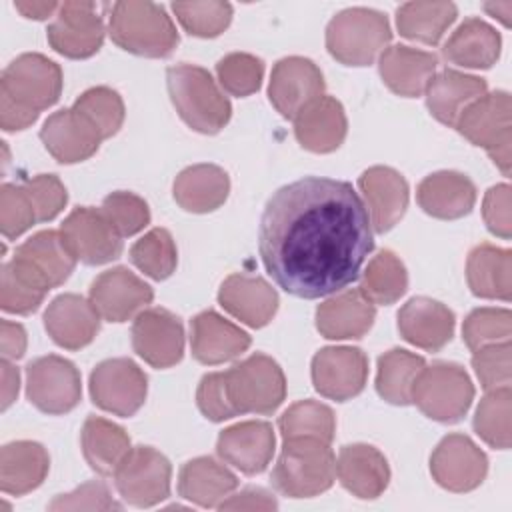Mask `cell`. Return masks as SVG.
<instances>
[{
	"mask_svg": "<svg viewBox=\"0 0 512 512\" xmlns=\"http://www.w3.org/2000/svg\"><path fill=\"white\" fill-rule=\"evenodd\" d=\"M372 248L368 210L344 180L308 176L282 186L260 220L262 262L298 298H322L352 284Z\"/></svg>",
	"mask_w": 512,
	"mask_h": 512,
	"instance_id": "6da1fadb",
	"label": "cell"
},
{
	"mask_svg": "<svg viewBox=\"0 0 512 512\" xmlns=\"http://www.w3.org/2000/svg\"><path fill=\"white\" fill-rule=\"evenodd\" d=\"M62 70L42 54H22L0 78V126L6 132L24 130L38 114L58 102Z\"/></svg>",
	"mask_w": 512,
	"mask_h": 512,
	"instance_id": "7a4b0ae2",
	"label": "cell"
},
{
	"mask_svg": "<svg viewBox=\"0 0 512 512\" xmlns=\"http://www.w3.org/2000/svg\"><path fill=\"white\" fill-rule=\"evenodd\" d=\"M166 82L172 104L192 130L216 134L228 124L232 106L208 70L194 64H176L168 68Z\"/></svg>",
	"mask_w": 512,
	"mask_h": 512,
	"instance_id": "3957f363",
	"label": "cell"
},
{
	"mask_svg": "<svg viewBox=\"0 0 512 512\" xmlns=\"http://www.w3.org/2000/svg\"><path fill=\"white\" fill-rule=\"evenodd\" d=\"M336 478V458L328 442L318 438L284 440L272 482L284 496L310 498L326 492Z\"/></svg>",
	"mask_w": 512,
	"mask_h": 512,
	"instance_id": "277c9868",
	"label": "cell"
},
{
	"mask_svg": "<svg viewBox=\"0 0 512 512\" xmlns=\"http://www.w3.org/2000/svg\"><path fill=\"white\" fill-rule=\"evenodd\" d=\"M110 36L126 52L164 58L178 44L172 18L154 2H116L110 12Z\"/></svg>",
	"mask_w": 512,
	"mask_h": 512,
	"instance_id": "5b68a950",
	"label": "cell"
},
{
	"mask_svg": "<svg viewBox=\"0 0 512 512\" xmlns=\"http://www.w3.org/2000/svg\"><path fill=\"white\" fill-rule=\"evenodd\" d=\"M392 32L388 18L370 8H348L326 28L328 52L346 66H368L386 48Z\"/></svg>",
	"mask_w": 512,
	"mask_h": 512,
	"instance_id": "8992f818",
	"label": "cell"
},
{
	"mask_svg": "<svg viewBox=\"0 0 512 512\" xmlns=\"http://www.w3.org/2000/svg\"><path fill=\"white\" fill-rule=\"evenodd\" d=\"M224 374L228 402L234 414H272L286 396L282 368L266 354H252Z\"/></svg>",
	"mask_w": 512,
	"mask_h": 512,
	"instance_id": "52a82bcc",
	"label": "cell"
},
{
	"mask_svg": "<svg viewBox=\"0 0 512 512\" xmlns=\"http://www.w3.org/2000/svg\"><path fill=\"white\" fill-rule=\"evenodd\" d=\"M454 126L466 140L482 146L506 176L510 174L512 128L508 92L498 90L480 96L462 110Z\"/></svg>",
	"mask_w": 512,
	"mask_h": 512,
	"instance_id": "ba28073f",
	"label": "cell"
},
{
	"mask_svg": "<svg viewBox=\"0 0 512 512\" xmlns=\"http://www.w3.org/2000/svg\"><path fill=\"white\" fill-rule=\"evenodd\" d=\"M472 398L474 386L466 370L452 362L424 366L412 390V402L438 422H458L468 412Z\"/></svg>",
	"mask_w": 512,
	"mask_h": 512,
	"instance_id": "9c48e42d",
	"label": "cell"
},
{
	"mask_svg": "<svg viewBox=\"0 0 512 512\" xmlns=\"http://www.w3.org/2000/svg\"><path fill=\"white\" fill-rule=\"evenodd\" d=\"M172 466L164 454L150 446L130 448L114 472L120 496L140 508L154 506L170 494Z\"/></svg>",
	"mask_w": 512,
	"mask_h": 512,
	"instance_id": "30bf717a",
	"label": "cell"
},
{
	"mask_svg": "<svg viewBox=\"0 0 512 512\" xmlns=\"http://www.w3.org/2000/svg\"><path fill=\"white\" fill-rule=\"evenodd\" d=\"M26 394L38 410L66 414L80 402V372L62 356H42L26 368Z\"/></svg>",
	"mask_w": 512,
	"mask_h": 512,
	"instance_id": "8fae6325",
	"label": "cell"
},
{
	"mask_svg": "<svg viewBox=\"0 0 512 512\" xmlns=\"http://www.w3.org/2000/svg\"><path fill=\"white\" fill-rule=\"evenodd\" d=\"M146 390V374L128 358L104 360L90 374L94 404L116 416H132L144 404Z\"/></svg>",
	"mask_w": 512,
	"mask_h": 512,
	"instance_id": "7c38bea8",
	"label": "cell"
},
{
	"mask_svg": "<svg viewBox=\"0 0 512 512\" xmlns=\"http://www.w3.org/2000/svg\"><path fill=\"white\" fill-rule=\"evenodd\" d=\"M60 234L76 260L84 264H106L122 252V234L114 228L102 208L96 210L84 206L72 210L62 222Z\"/></svg>",
	"mask_w": 512,
	"mask_h": 512,
	"instance_id": "4fadbf2b",
	"label": "cell"
},
{
	"mask_svg": "<svg viewBox=\"0 0 512 512\" xmlns=\"http://www.w3.org/2000/svg\"><path fill=\"white\" fill-rule=\"evenodd\" d=\"M104 40V24L94 2L60 4L54 22L48 26L50 46L66 58H88Z\"/></svg>",
	"mask_w": 512,
	"mask_h": 512,
	"instance_id": "5bb4252c",
	"label": "cell"
},
{
	"mask_svg": "<svg viewBox=\"0 0 512 512\" xmlns=\"http://www.w3.org/2000/svg\"><path fill=\"white\" fill-rule=\"evenodd\" d=\"M368 378V358L360 348H322L312 360L314 388L336 402L350 400L364 390Z\"/></svg>",
	"mask_w": 512,
	"mask_h": 512,
	"instance_id": "9a60e30c",
	"label": "cell"
},
{
	"mask_svg": "<svg viewBox=\"0 0 512 512\" xmlns=\"http://www.w3.org/2000/svg\"><path fill=\"white\" fill-rule=\"evenodd\" d=\"M322 92L324 76L312 60L290 56L274 64L268 96L284 118H296L306 106L318 100Z\"/></svg>",
	"mask_w": 512,
	"mask_h": 512,
	"instance_id": "2e32d148",
	"label": "cell"
},
{
	"mask_svg": "<svg viewBox=\"0 0 512 512\" xmlns=\"http://www.w3.org/2000/svg\"><path fill=\"white\" fill-rule=\"evenodd\" d=\"M134 352L154 368H170L182 360L184 328L178 316L164 308L142 310L132 326Z\"/></svg>",
	"mask_w": 512,
	"mask_h": 512,
	"instance_id": "e0dca14e",
	"label": "cell"
},
{
	"mask_svg": "<svg viewBox=\"0 0 512 512\" xmlns=\"http://www.w3.org/2000/svg\"><path fill=\"white\" fill-rule=\"evenodd\" d=\"M434 480L452 492H468L482 484L488 472L486 454L464 434H448L430 458Z\"/></svg>",
	"mask_w": 512,
	"mask_h": 512,
	"instance_id": "ac0fdd59",
	"label": "cell"
},
{
	"mask_svg": "<svg viewBox=\"0 0 512 512\" xmlns=\"http://www.w3.org/2000/svg\"><path fill=\"white\" fill-rule=\"evenodd\" d=\"M152 288L128 268L102 272L90 288V302L110 322H124L152 302Z\"/></svg>",
	"mask_w": 512,
	"mask_h": 512,
	"instance_id": "d6986e66",
	"label": "cell"
},
{
	"mask_svg": "<svg viewBox=\"0 0 512 512\" xmlns=\"http://www.w3.org/2000/svg\"><path fill=\"white\" fill-rule=\"evenodd\" d=\"M46 150L62 164H74L90 158L104 140L94 124L74 106L48 116L40 130Z\"/></svg>",
	"mask_w": 512,
	"mask_h": 512,
	"instance_id": "ffe728a7",
	"label": "cell"
},
{
	"mask_svg": "<svg viewBox=\"0 0 512 512\" xmlns=\"http://www.w3.org/2000/svg\"><path fill=\"white\" fill-rule=\"evenodd\" d=\"M44 326L58 346L80 350L98 334L100 314L86 298L78 294H60L48 304Z\"/></svg>",
	"mask_w": 512,
	"mask_h": 512,
	"instance_id": "44dd1931",
	"label": "cell"
},
{
	"mask_svg": "<svg viewBox=\"0 0 512 512\" xmlns=\"http://www.w3.org/2000/svg\"><path fill=\"white\" fill-rule=\"evenodd\" d=\"M274 430L268 422L248 420L226 428L218 436L220 458L244 474H260L274 454Z\"/></svg>",
	"mask_w": 512,
	"mask_h": 512,
	"instance_id": "7402d4cb",
	"label": "cell"
},
{
	"mask_svg": "<svg viewBox=\"0 0 512 512\" xmlns=\"http://www.w3.org/2000/svg\"><path fill=\"white\" fill-rule=\"evenodd\" d=\"M360 192L368 204L370 224L376 232H388L406 212L408 184L404 176L388 166H372L358 178Z\"/></svg>",
	"mask_w": 512,
	"mask_h": 512,
	"instance_id": "603a6c76",
	"label": "cell"
},
{
	"mask_svg": "<svg viewBox=\"0 0 512 512\" xmlns=\"http://www.w3.org/2000/svg\"><path fill=\"white\" fill-rule=\"evenodd\" d=\"M48 290L64 284L76 266V256L64 236L56 230H44L16 248L14 258Z\"/></svg>",
	"mask_w": 512,
	"mask_h": 512,
	"instance_id": "cb8c5ba5",
	"label": "cell"
},
{
	"mask_svg": "<svg viewBox=\"0 0 512 512\" xmlns=\"http://www.w3.org/2000/svg\"><path fill=\"white\" fill-rule=\"evenodd\" d=\"M218 302L240 322L252 328H262L276 314L278 294L258 276L232 274L222 282Z\"/></svg>",
	"mask_w": 512,
	"mask_h": 512,
	"instance_id": "d4e9b609",
	"label": "cell"
},
{
	"mask_svg": "<svg viewBox=\"0 0 512 512\" xmlns=\"http://www.w3.org/2000/svg\"><path fill=\"white\" fill-rule=\"evenodd\" d=\"M398 330L406 342L436 352L454 334V314L432 298H412L398 312Z\"/></svg>",
	"mask_w": 512,
	"mask_h": 512,
	"instance_id": "484cf974",
	"label": "cell"
},
{
	"mask_svg": "<svg viewBox=\"0 0 512 512\" xmlns=\"http://www.w3.org/2000/svg\"><path fill=\"white\" fill-rule=\"evenodd\" d=\"M374 316V302L360 288H352L318 306L316 328L330 340L360 338L370 330Z\"/></svg>",
	"mask_w": 512,
	"mask_h": 512,
	"instance_id": "4316f807",
	"label": "cell"
},
{
	"mask_svg": "<svg viewBox=\"0 0 512 512\" xmlns=\"http://www.w3.org/2000/svg\"><path fill=\"white\" fill-rule=\"evenodd\" d=\"M416 198L426 214L440 220H456L474 208L476 186L460 172L442 170L418 184Z\"/></svg>",
	"mask_w": 512,
	"mask_h": 512,
	"instance_id": "83f0119b",
	"label": "cell"
},
{
	"mask_svg": "<svg viewBox=\"0 0 512 512\" xmlns=\"http://www.w3.org/2000/svg\"><path fill=\"white\" fill-rule=\"evenodd\" d=\"M336 474L340 484L358 498H378L390 480L386 458L368 444L342 446L336 460Z\"/></svg>",
	"mask_w": 512,
	"mask_h": 512,
	"instance_id": "f1b7e54d",
	"label": "cell"
},
{
	"mask_svg": "<svg viewBox=\"0 0 512 512\" xmlns=\"http://www.w3.org/2000/svg\"><path fill=\"white\" fill-rule=\"evenodd\" d=\"M348 122L342 104L332 96H320L294 118L296 140L310 152L326 154L346 138Z\"/></svg>",
	"mask_w": 512,
	"mask_h": 512,
	"instance_id": "f546056e",
	"label": "cell"
},
{
	"mask_svg": "<svg viewBox=\"0 0 512 512\" xmlns=\"http://www.w3.org/2000/svg\"><path fill=\"white\" fill-rule=\"evenodd\" d=\"M436 56L410 46H390L380 54V76L386 86L406 98L420 96L436 72Z\"/></svg>",
	"mask_w": 512,
	"mask_h": 512,
	"instance_id": "4dcf8cb0",
	"label": "cell"
},
{
	"mask_svg": "<svg viewBox=\"0 0 512 512\" xmlns=\"http://www.w3.org/2000/svg\"><path fill=\"white\" fill-rule=\"evenodd\" d=\"M192 354L202 364H222L238 358L250 346V336L220 314L206 310L192 320Z\"/></svg>",
	"mask_w": 512,
	"mask_h": 512,
	"instance_id": "1f68e13d",
	"label": "cell"
},
{
	"mask_svg": "<svg viewBox=\"0 0 512 512\" xmlns=\"http://www.w3.org/2000/svg\"><path fill=\"white\" fill-rule=\"evenodd\" d=\"M50 468L48 452L30 440L10 442L0 452V488L6 494L22 496L38 488Z\"/></svg>",
	"mask_w": 512,
	"mask_h": 512,
	"instance_id": "d6a6232c",
	"label": "cell"
},
{
	"mask_svg": "<svg viewBox=\"0 0 512 512\" xmlns=\"http://www.w3.org/2000/svg\"><path fill=\"white\" fill-rule=\"evenodd\" d=\"M238 486L236 476L210 456L186 462L178 476V492L182 498L204 506H220Z\"/></svg>",
	"mask_w": 512,
	"mask_h": 512,
	"instance_id": "836d02e7",
	"label": "cell"
},
{
	"mask_svg": "<svg viewBox=\"0 0 512 512\" xmlns=\"http://www.w3.org/2000/svg\"><path fill=\"white\" fill-rule=\"evenodd\" d=\"M230 192L228 174L214 164H194L174 180V200L180 208L206 214L224 204Z\"/></svg>",
	"mask_w": 512,
	"mask_h": 512,
	"instance_id": "e575fe53",
	"label": "cell"
},
{
	"mask_svg": "<svg viewBox=\"0 0 512 512\" xmlns=\"http://www.w3.org/2000/svg\"><path fill=\"white\" fill-rule=\"evenodd\" d=\"M484 94L486 82L482 78L456 70H442L426 88V104L438 122L454 126L462 110Z\"/></svg>",
	"mask_w": 512,
	"mask_h": 512,
	"instance_id": "d590c367",
	"label": "cell"
},
{
	"mask_svg": "<svg viewBox=\"0 0 512 512\" xmlns=\"http://www.w3.org/2000/svg\"><path fill=\"white\" fill-rule=\"evenodd\" d=\"M500 34L480 18L464 20L448 38L444 58L464 68H490L500 56Z\"/></svg>",
	"mask_w": 512,
	"mask_h": 512,
	"instance_id": "8d00e7d4",
	"label": "cell"
},
{
	"mask_svg": "<svg viewBox=\"0 0 512 512\" xmlns=\"http://www.w3.org/2000/svg\"><path fill=\"white\" fill-rule=\"evenodd\" d=\"M466 278L472 294L480 298L510 300L512 252L492 244L476 246L466 262Z\"/></svg>",
	"mask_w": 512,
	"mask_h": 512,
	"instance_id": "74e56055",
	"label": "cell"
},
{
	"mask_svg": "<svg viewBox=\"0 0 512 512\" xmlns=\"http://www.w3.org/2000/svg\"><path fill=\"white\" fill-rule=\"evenodd\" d=\"M82 450L86 462L102 476H114L130 452V438L118 424L90 416L82 426Z\"/></svg>",
	"mask_w": 512,
	"mask_h": 512,
	"instance_id": "f35d334b",
	"label": "cell"
},
{
	"mask_svg": "<svg viewBox=\"0 0 512 512\" xmlns=\"http://www.w3.org/2000/svg\"><path fill=\"white\" fill-rule=\"evenodd\" d=\"M456 14L452 2H406L396 12V26L404 38L434 46L452 26Z\"/></svg>",
	"mask_w": 512,
	"mask_h": 512,
	"instance_id": "ab89813d",
	"label": "cell"
},
{
	"mask_svg": "<svg viewBox=\"0 0 512 512\" xmlns=\"http://www.w3.org/2000/svg\"><path fill=\"white\" fill-rule=\"evenodd\" d=\"M424 366H426L424 358L408 350L394 348L384 352L378 358V374H376L378 394L390 404H398V406L410 404L416 378L424 370Z\"/></svg>",
	"mask_w": 512,
	"mask_h": 512,
	"instance_id": "60d3db41",
	"label": "cell"
},
{
	"mask_svg": "<svg viewBox=\"0 0 512 512\" xmlns=\"http://www.w3.org/2000/svg\"><path fill=\"white\" fill-rule=\"evenodd\" d=\"M408 288V274L400 258L390 252H378L366 266L362 274L360 290L374 304H394Z\"/></svg>",
	"mask_w": 512,
	"mask_h": 512,
	"instance_id": "b9f144b4",
	"label": "cell"
},
{
	"mask_svg": "<svg viewBox=\"0 0 512 512\" xmlns=\"http://www.w3.org/2000/svg\"><path fill=\"white\" fill-rule=\"evenodd\" d=\"M282 438H318L322 442H332L336 430L334 412L320 402L304 400L292 404L278 420Z\"/></svg>",
	"mask_w": 512,
	"mask_h": 512,
	"instance_id": "7bdbcfd3",
	"label": "cell"
},
{
	"mask_svg": "<svg viewBox=\"0 0 512 512\" xmlns=\"http://www.w3.org/2000/svg\"><path fill=\"white\" fill-rule=\"evenodd\" d=\"M48 288L34 278L24 266L16 260H10L2 266L0 276V306L12 314H30L38 310L46 296Z\"/></svg>",
	"mask_w": 512,
	"mask_h": 512,
	"instance_id": "ee69618b",
	"label": "cell"
},
{
	"mask_svg": "<svg viewBox=\"0 0 512 512\" xmlns=\"http://www.w3.org/2000/svg\"><path fill=\"white\" fill-rule=\"evenodd\" d=\"M510 408V386L488 390L476 408L474 430L492 448H510Z\"/></svg>",
	"mask_w": 512,
	"mask_h": 512,
	"instance_id": "f6af8a7d",
	"label": "cell"
},
{
	"mask_svg": "<svg viewBox=\"0 0 512 512\" xmlns=\"http://www.w3.org/2000/svg\"><path fill=\"white\" fill-rule=\"evenodd\" d=\"M130 258L146 276L154 280L168 278L178 262L176 246L168 230L154 228L148 234H144L132 248Z\"/></svg>",
	"mask_w": 512,
	"mask_h": 512,
	"instance_id": "bcb514c9",
	"label": "cell"
},
{
	"mask_svg": "<svg viewBox=\"0 0 512 512\" xmlns=\"http://www.w3.org/2000/svg\"><path fill=\"white\" fill-rule=\"evenodd\" d=\"M74 108L94 124L102 138L114 136L124 122V102L116 90L106 86L86 90L74 102Z\"/></svg>",
	"mask_w": 512,
	"mask_h": 512,
	"instance_id": "7dc6e473",
	"label": "cell"
},
{
	"mask_svg": "<svg viewBox=\"0 0 512 512\" xmlns=\"http://www.w3.org/2000/svg\"><path fill=\"white\" fill-rule=\"evenodd\" d=\"M172 10L182 28L198 38L222 34L232 20V6L228 2H176Z\"/></svg>",
	"mask_w": 512,
	"mask_h": 512,
	"instance_id": "c3c4849f",
	"label": "cell"
},
{
	"mask_svg": "<svg viewBox=\"0 0 512 512\" xmlns=\"http://www.w3.org/2000/svg\"><path fill=\"white\" fill-rule=\"evenodd\" d=\"M216 74L220 86L228 94L242 98L254 94L260 88L264 76V62L252 54L232 52L216 64Z\"/></svg>",
	"mask_w": 512,
	"mask_h": 512,
	"instance_id": "681fc988",
	"label": "cell"
},
{
	"mask_svg": "<svg viewBox=\"0 0 512 512\" xmlns=\"http://www.w3.org/2000/svg\"><path fill=\"white\" fill-rule=\"evenodd\" d=\"M510 334L512 314L506 308H478L468 314L462 326V338L470 350L506 342Z\"/></svg>",
	"mask_w": 512,
	"mask_h": 512,
	"instance_id": "f907efd6",
	"label": "cell"
},
{
	"mask_svg": "<svg viewBox=\"0 0 512 512\" xmlns=\"http://www.w3.org/2000/svg\"><path fill=\"white\" fill-rule=\"evenodd\" d=\"M36 218V210L24 190V186L4 184L0 188V228L4 238L12 240L24 234Z\"/></svg>",
	"mask_w": 512,
	"mask_h": 512,
	"instance_id": "816d5d0a",
	"label": "cell"
},
{
	"mask_svg": "<svg viewBox=\"0 0 512 512\" xmlns=\"http://www.w3.org/2000/svg\"><path fill=\"white\" fill-rule=\"evenodd\" d=\"M102 212L122 234V238L140 232L150 222L148 204L132 192H112L104 198Z\"/></svg>",
	"mask_w": 512,
	"mask_h": 512,
	"instance_id": "f5cc1de1",
	"label": "cell"
},
{
	"mask_svg": "<svg viewBox=\"0 0 512 512\" xmlns=\"http://www.w3.org/2000/svg\"><path fill=\"white\" fill-rule=\"evenodd\" d=\"M474 372L484 390L510 386V342H496L476 350L472 356Z\"/></svg>",
	"mask_w": 512,
	"mask_h": 512,
	"instance_id": "db71d44e",
	"label": "cell"
},
{
	"mask_svg": "<svg viewBox=\"0 0 512 512\" xmlns=\"http://www.w3.org/2000/svg\"><path fill=\"white\" fill-rule=\"evenodd\" d=\"M22 186L36 210L38 222L56 218L66 206V200H68L66 188L60 182V178L54 174H38L26 180Z\"/></svg>",
	"mask_w": 512,
	"mask_h": 512,
	"instance_id": "11a10c76",
	"label": "cell"
},
{
	"mask_svg": "<svg viewBox=\"0 0 512 512\" xmlns=\"http://www.w3.org/2000/svg\"><path fill=\"white\" fill-rule=\"evenodd\" d=\"M48 508L50 510H116L120 506L112 500L104 482L92 480L82 484L70 494L56 496L48 504Z\"/></svg>",
	"mask_w": 512,
	"mask_h": 512,
	"instance_id": "9f6ffc18",
	"label": "cell"
},
{
	"mask_svg": "<svg viewBox=\"0 0 512 512\" xmlns=\"http://www.w3.org/2000/svg\"><path fill=\"white\" fill-rule=\"evenodd\" d=\"M196 402H198L200 412L212 422H222V420H228V418L236 416L230 402H228L222 372L206 374L200 380V386H198V392H196Z\"/></svg>",
	"mask_w": 512,
	"mask_h": 512,
	"instance_id": "6f0895ef",
	"label": "cell"
},
{
	"mask_svg": "<svg viewBox=\"0 0 512 512\" xmlns=\"http://www.w3.org/2000/svg\"><path fill=\"white\" fill-rule=\"evenodd\" d=\"M482 216L488 230L504 240L512 234V218H510V186L498 184L492 186L482 202Z\"/></svg>",
	"mask_w": 512,
	"mask_h": 512,
	"instance_id": "680465c9",
	"label": "cell"
},
{
	"mask_svg": "<svg viewBox=\"0 0 512 512\" xmlns=\"http://www.w3.org/2000/svg\"><path fill=\"white\" fill-rule=\"evenodd\" d=\"M278 504L274 496L262 488H246L234 496H228L220 510H274Z\"/></svg>",
	"mask_w": 512,
	"mask_h": 512,
	"instance_id": "91938a15",
	"label": "cell"
},
{
	"mask_svg": "<svg viewBox=\"0 0 512 512\" xmlns=\"http://www.w3.org/2000/svg\"><path fill=\"white\" fill-rule=\"evenodd\" d=\"M0 342H2V356L6 360H18L26 352V330L10 320H2L0 324Z\"/></svg>",
	"mask_w": 512,
	"mask_h": 512,
	"instance_id": "94428289",
	"label": "cell"
},
{
	"mask_svg": "<svg viewBox=\"0 0 512 512\" xmlns=\"http://www.w3.org/2000/svg\"><path fill=\"white\" fill-rule=\"evenodd\" d=\"M20 374L18 368L12 366L6 358L2 360V410H6L18 396Z\"/></svg>",
	"mask_w": 512,
	"mask_h": 512,
	"instance_id": "6125c7cd",
	"label": "cell"
},
{
	"mask_svg": "<svg viewBox=\"0 0 512 512\" xmlns=\"http://www.w3.org/2000/svg\"><path fill=\"white\" fill-rule=\"evenodd\" d=\"M14 8L26 16V18H34V20H44L48 16H52L54 12H58L60 4L56 2H14Z\"/></svg>",
	"mask_w": 512,
	"mask_h": 512,
	"instance_id": "be15d7a7",
	"label": "cell"
},
{
	"mask_svg": "<svg viewBox=\"0 0 512 512\" xmlns=\"http://www.w3.org/2000/svg\"><path fill=\"white\" fill-rule=\"evenodd\" d=\"M486 12H490L494 18H500L504 26H510V12H512V2H496V4H484Z\"/></svg>",
	"mask_w": 512,
	"mask_h": 512,
	"instance_id": "e7e4bbea",
	"label": "cell"
}]
</instances>
